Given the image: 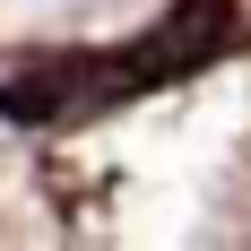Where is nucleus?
<instances>
[{
    "label": "nucleus",
    "instance_id": "1",
    "mask_svg": "<svg viewBox=\"0 0 251 251\" xmlns=\"http://www.w3.org/2000/svg\"><path fill=\"white\" fill-rule=\"evenodd\" d=\"M226 44H234V0H165V18L130 52H113V78L122 87H165V78L208 70Z\"/></svg>",
    "mask_w": 251,
    "mask_h": 251
},
{
    "label": "nucleus",
    "instance_id": "2",
    "mask_svg": "<svg viewBox=\"0 0 251 251\" xmlns=\"http://www.w3.org/2000/svg\"><path fill=\"white\" fill-rule=\"evenodd\" d=\"M122 78H113V61H96V52H70V61H26V70L0 78V122L18 130H52L70 122V113H87L96 96H113Z\"/></svg>",
    "mask_w": 251,
    "mask_h": 251
}]
</instances>
